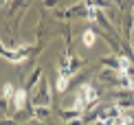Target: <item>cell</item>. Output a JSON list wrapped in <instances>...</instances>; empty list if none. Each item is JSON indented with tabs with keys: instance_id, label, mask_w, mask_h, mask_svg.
I'll use <instances>...</instances> for the list:
<instances>
[{
	"instance_id": "obj_1",
	"label": "cell",
	"mask_w": 134,
	"mask_h": 125,
	"mask_svg": "<svg viewBox=\"0 0 134 125\" xmlns=\"http://www.w3.org/2000/svg\"><path fill=\"white\" fill-rule=\"evenodd\" d=\"M97 99V92H94V88L90 86V83H83V86L79 88V92H77V99H75V110L81 112L83 107H86L88 103H92V101Z\"/></svg>"
},
{
	"instance_id": "obj_2",
	"label": "cell",
	"mask_w": 134,
	"mask_h": 125,
	"mask_svg": "<svg viewBox=\"0 0 134 125\" xmlns=\"http://www.w3.org/2000/svg\"><path fill=\"white\" fill-rule=\"evenodd\" d=\"M24 99H26V92H24V90H18V92L13 94V105L15 107H22V105H24Z\"/></svg>"
},
{
	"instance_id": "obj_3",
	"label": "cell",
	"mask_w": 134,
	"mask_h": 125,
	"mask_svg": "<svg viewBox=\"0 0 134 125\" xmlns=\"http://www.w3.org/2000/svg\"><path fill=\"white\" fill-rule=\"evenodd\" d=\"M66 86H68V72H62V77L57 79V90H59V92H64Z\"/></svg>"
},
{
	"instance_id": "obj_4",
	"label": "cell",
	"mask_w": 134,
	"mask_h": 125,
	"mask_svg": "<svg viewBox=\"0 0 134 125\" xmlns=\"http://www.w3.org/2000/svg\"><path fill=\"white\" fill-rule=\"evenodd\" d=\"M83 44H86V46H92V44H94V33H92V31H86V33H83Z\"/></svg>"
},
{
	"instance_id": "obj_5",
	"label": "cell",
	"mask_w": 134,
	"mask_h": 125,
	"mask_svg": "<svg viewBox=\"0 0 134 125\" xmlns=\"http://www.w3.org/2000/svg\"><path fill=\"white\" fill-rule=\"evenodd\" d=\"M11 94H13V88L7 86V88H4V96H11Z\"/></svg>"
}]
</instances>
